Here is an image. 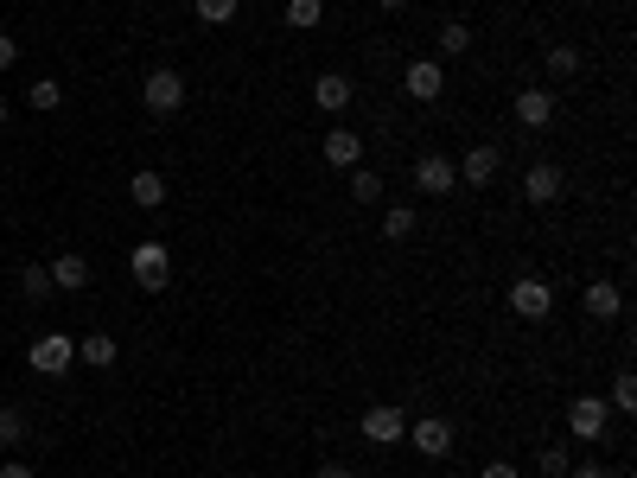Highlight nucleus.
I'll use <instances>...</instances> for the list:
<instances>
[{"instance_id":"obj_18","label":"nucleus","mask_w":637,"mask_h":478,"mask_svg":"<svg viewBox=\"0 0 637 478\" xmlns=\"http://www.w3.org/2000/svg\"><path fill=\"white\" fill-rule=\"evenodd\" d=\"M128 192H134V204H141V211H160V204H166V179H160V173H134Z\"/></svg>"},{"instance_id":"obj_10","label":"nucleus","mask_w":637,"mask_h":478,"mask_svg":"<svg viewBox=\"0 0 637 478\" xmlns=\"http://www.w3.org/2000/svg\"><path fill=\"white\" fill-rule=\"evenodd\" d=\"M351 96H357V83L344 77V71H325V77L313 83V102H319L325 115H344V109H351Z\"/></svg>"},{"instance_id":"obj_3","label":"nucleus","mask_w":637,"mask_h":478,"mask_svg":"<svg viewBox=\"0 0 637 478\" xmlns=\"http://www.w3.org/2000/svg\"><path fill=\"white\" fill-rule=\"evenodd\" d=\"M606 421H612L606 396H574L567 402V428H574V440H606Z\"/></svg>"},{"instance_id":"obj_12","label":"nucleus","mask_w":637,"mask_h":478,"mask_svg":"<svg viewBox=\"0 0 637 478\" xmlns=\"http://www.w3.org/2000/svg\"><path fill=\"white\" fill-rule=\"evenodd\" d=\"M516 122H523V128H548V122H555V90H516Z\"/></svg>"},{"instance_id":"obj_25","label":"nucleus","mask_w":637,"mask_h":478,"mask_svg":"<svg viewBox=\"0 0 637 478\" xmlns=\"http://www.w3.org/2000/svg\"><path fill=\"white\" fill-rule=\"evenodd\" d=\"M580 71V51L574 45H548V77H574Z\"/></svg>"},{"instance_id":"obj_24","label":"nucleus","mask_w":637,"mask_h":478,"mask_svg":"<svg viewBox=\"0 0 637 478\" xmlns=\"http://www.w3.org/2000/svg\"><path fill=\"white\" fill-rule=\"evenodd\" d=\"M192 7H198L204 26H223V20H236V7H243V0H192Z\"/></svg>"},{"instance_id":"obj_29","label":"nucleus","mask_w":637,"mask_h":478,"mask_svg":"<svg viewBox=\"0 0 637 478\" xmlns=\"http://www.w3.org/2000/svg\"><path fill=\"white\" fill-rule=\"evenodd\" d=\"M20 287H26L32 300H45V294H51V268H39V262H32L26 275H20Z\"/></svg>"},{"instance_id":"obj_2","label":"nucleus","mask_w":637,"mask_h":478,"mask_svg":"<svg viewBox=\"0 0 637 478\" xmlns=\"http://www.w3.org/2000/svg\"><path fill=\"white\" fill-rule=\"evenodd\" d=\"M26 364L39 370V377H64V370L77 364V338H64V332H45L39 345L26 351Z\"/></svg>"},{"instance_id":"obj_6","label":"nucleus","mask_w":637,"mask_h":478,"mask_svg":"<svg viewBox=\"0 0 637 478\" xmlns=\"http://www.w3.org/2000/svg\"><path fill=\"white\" fill-rule=\"evenodd\" d=\"M415 185H421L427 198H446L459 185V166L446 160V153H421V160H415Z\"/></svg>"},{"instance_id":"obj_33","label":"nucleus","mask_w":637,"mask_h":478,"mask_svg":"<svg viewBox=\"0 0 637 478\" xmlns=\"http://www.w3.org/2000/svg\"><path fill=\"white\" fill-rule=\"evenodd\" d=\"M567 478H612V472H606V466H574Z\"/></svg>"},{"instance_id":"obj_17","label":"nucleus","mask_w":637,"mask_h":478,"mask_svg":"<svg viewBox=\"0 0 637 478\" xmlns=\"http://www.w3.org/2000/svg\"><path fill=\"white\" fill-rule=\"evenodd\" d=\"M115 351H122V345H115L109 332H90V338H77V357H83L90 370H109V364H115Z\"/></svg>"},{"instance_id":"obj_7","label":"nucleus","mask_w":637,"mask_h":478,"mask_svg":"<svg viewBox=\"0 0 637 478\" xmlns=\"http://www.w3.org/2000/svg\"><path fill=\"white\" fill-rule=\"evenodd\" d=\"M364 440H376V447H395V440H408V421L395 402H376L364 408Z\"/></svg>"},{"instance_id":"obj_8","label":"nucleus","mask_w":637,"mask_h":478,"mask_svg":"<svg viewBox=\"0 0 637 478\" xmlns=\"http://www.w3.org/2000/svg\"><path fill=\"white\" fill-rule=\"evenodd\" d=\"M402 90L415 96V102H440V96H446V64L415 58V64H408V77H402Z\"/></svg>"},{"instance_id":"obj_31","label":"nucleus","mask_w":637,"mask_h":478,"mask_svg":"<svg viewBox=\"0 0 637 478\" xmlns=\"http://www.w3.org/2000/svg\"><path fill=\"white\" fill-rule=\"evenodd\" d=\"M478 478H516V466H504V459H491V466L478 472Z\"/></svg>"},{"instance_id":"obj_16","label":"nucleus","mask_w":637,"mask_h":478,"mask_svg":"<svg viewBox=\"0 0 637 478\" xmlns=\"http://www.w3.org/2000/svg\"><path fill=\"white\" fill-rule=\"evenodd\" d=\"M51 287H64V294L90 287V262H83V255H58V262H51Z\"/></svg>"},{"instance_id":"obj_11","label":"nucleus","mask_w":637,"mask_h":478,"mask_svg":"<svg viewBox=\"0 0 637 478\" xmlns=\"http://www.w3.org/2000/svg\"><path fill=\"white\" fill-rule=\"evenodd\" d=\"M497 166H504V153H497V147L485 141V147H472L466 160H459V179H466V185H478V192H485V185L497 179Z\"/></svg>"},{"instance_id":"obj_26","label":"nucleus","mask_w":637,"mask_h":478,"mask_svg":"<svg viewBox=\"0 0 637 478\" xmlns=\"http://www.w3.org/2000/svg\"><path fill=\"white\" fill-rule=\"evenodd\" d=\"M466 45H472V26H459V20H446V26H440V51H446V58H459Z\"/></svg>"},{"instance_id":"obj_27","label":"nucleus","mask_w":637,"mask_h":478,"mask_svg":"<svg viewBox=\"0 0 637 478\" xmlns=\"http://www.w3.org/2000/svg\"><path fill=\"white\" fill-rule=\"evenodd\" d=\"M351 198H357V204H376V198H383V179L357 166V173H351Z\"/></svg>"},{"instance_id":"obj_4","label":"nucleus","mask_w":637,"mask_h":478,"mask_svg":"<svg viewBox=\"0 0 637 478\" xmlns=\"http://www.w3.org/2000/svg\"><path fill=\"white\" fill-rule=\"evenodd\" d=\"M510 306L523 319H548L555 313V287H548L542 275H523V281H510Z\"/></svg>"},{"instance_id":"obj_9","label":"nucleus","mask_w":637,"mask_h":478,"mask_svg":"<svg viewBox=\"0 0 637 478\" xmlns=\"http://www.w3.org/2000/svg\"><path fill=\"white\" fill-rule=\"evenodd\" d=\"M408 440H415V453H427V459H440V453H453V421L427 415V421H415V428H408Z\"/></svg>"},{"instance_id":"obj_35","label":"nucleus","mask_w":637,"mask_h":478,"mask_svg":"<svg viewBox=\"0 0 637 478\" xmlns=\"http://www.w3.org/2000/svg\"><path fill=\"white\" fill-rule=\"evenodd\" d=\"M376 7H389V13H395V7H408V0H376Z\"/></svg>"},{"instance_id":"obj_20","label":"nucleus","mask_w":637,"mask_h":478,"mask_svg":"<svg viewBox=\"0 0 637 478\" xmlns=\"http://www.w3.org/2000/svg\"><path fill=\"white\" fill-rule=\"evenodd\" d=\"M606 408H618V415H637V377H631V370H618V383H612Z\"/></svg>"},{"instance_id":"obj_28","label":"nucleus","mask_w":637,"mask_h":478,"mask_svg":"<svg viewBox=\"0 0 637 478\" xmlns=\"http://www.w3.org/2000/svg\"><path fill=\"white\" fill-rule=\"evenodd\" d=\"M567 472H574L567 447H542V478H567Z\"/></svg>"},{"instance_id":"obj_15","label":"nucleus","mask_w":637,"mask_h":478,"mask_svg":"<svg viewBox=\"0 0 637 478\" xmlns=\"http://www.w3.org/2000/svg\"><path fill=\"white\" fill-rule=\"evenodd\" d=\"M319 147H325V160H332V166H357V160H364V141H357L351 128H332Z\"/></svg>"},{"instance_id":"obj_19","label":"nucleus","mask_w":637,"mask_h":478,"mask_svg":"<svg viewBox=\"0 0 637 478\" xmlns=\"http://www.w3.org/2000/svg\"><path fill=\"white\" fill-rule=\"evenodd\" d=\"M325 20V0H287V26L294 32H313Z\"/></svg>"},{"instance_id":"obj_36","label":"nucleus","mask_w":637,"mask_h":478,"mask_svg":"<svg viewBox=\"0 0 637 478\" xmlns=\"http://www.w3.org/2000/svg\"><path fill=\"white\" fill-rule=\"evenodd\" d=\"M0 128H7V102H0Z\"/></svg>"},{"instance_id":"obj_34","label":"nucleus","mask_w":637,"mask_h":478,"mask_svg":"<svg viewBox=\"0 0 637 478\" xmlns=\"http://www.w3.org/2000/svg\"><path fill=\"white\" fill-rule=\"evenodd\" d=\"M319 478H357L351 466H319Z\"/></svg>"},{"instance_id":"obj_1","label":"nucleus","mask_w":637,"mask_h":478,"mask_svg":"<svg viewBox=\"0 0 637 478\" xmlns=\"http://www.w3.org/2000/svg\"><path fill=\"white\" fill-rule=\"evenodd\" d=\"M141 102H147L153 115H179V109H185V77L172 71V64L147 71V77H141Z\"/></svg>"},{"instance_id":"obj_21","label":"nucleus","mask_w":637,"mask_h":478,"mask_svg":"<svg viewBox=\"0 0 637 478\" xmlns=\"http://www.w3.org/2000/svg\"><path fill=\"white\" fill-rule=\"evenodd\" d=\"M383 236H389V243L415 236V211H408V204H389V211H383Z\"/></svg>"},{"instance_id":"obj_23","label":"nucleus","mask_w":637,"mask_h":478,"mask_svg":"<svg viewBox=\"0 0 637 478\" xmlns=\"http://www.w3.org/2000/svg\"><path fill=\"white\" fill-rule=\"evenodd\" d=\"M26 102H32V109H58V102H64V83H58V77H39V83L26 90Z\"/></svg>"},{"instance_id":"obj_22","label":"nucleus","mask_w":637,"mask_h":478,"mask_svg":"<svg viewBox=\"0 0 637 478\" xmlns=\"http://www.w3.org/2000/svg\"><path fill=\"white\" fill-rule=\"evenodd\" d=\"M26 415H20V408H0V447H26Z\"/></svg>"},{"instance_id":"obj_32","label":"nucleus","mask_w":637,"mask_h":478,"mask_svg":"<svg viewBox=\"0 0 637 478\" xmlns=\"http://www.w3.org/2000/svg\"><path fill=\"white\" fill-rule=\"evenodd\" d=\"M0 478H32V466H20V459H7V466H0Z\"/></svg>"},{"instance_id":"obj_14","label":"nucleus","mask_w":637,"mask_h":478,"mask_svg":"<svg viewBox=\"0 0 637 478\" xmlns=\"http://www.w3.org/2000/svg\"><path fill=\"white\" fill-rule=\"evenodd\" d=\"M561 185H567V179H561V166H529L523 198H529V204H555V198H561Z\"/></svg>"},{"instance_id":"obj_5","label":"nucleus","mask_w":637,"mask_h":478,"mask_svg":"<svg viewBox=\"0 0 637 478\" xmlns=\"http://www.w3.org/2000/svg\"><path fill=\"white\" fill-rule=\"evenodd\" d=\"M134 281H141L147 294H166V281H172V255H166V243H141V249H134Z\"/></svg>"},{"instance_id":"obj_13","label":"nucleus","mask_w":637,"mask_h":478,"mask_svg":"<svg viewBox=\"0 0 637 478\" xmlns=\"http://www.w3.org/2000/svg\"><path fill=\"white\" fill-rule=\"evenodd\" d=\"M580 306H587V319H618L625 313V294H618V281H593L580 294Z\"/></svg>"},{"instance_id":"obj_30","label":"nucleus","mask_w":637,"mask_h":478,"mask_svg":"<svg viewBox=\"0 0 637 478\" xmlns=\"http://www.w3.org/2000/svg\"><path fill=\"white\" fill-rule=\"evenodd\" d=\"M20 64V39H0V71H13Z\"/></svg>"}]
</instances>
